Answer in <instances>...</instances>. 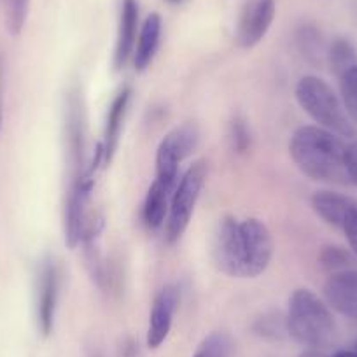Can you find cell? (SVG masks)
Masks as SVG:
<instances>
[{
  "label": "cell",
  "mask_w": 357,
  "mask_h": 357,
  "mask_svg": "<svg viewBox=\"0 0 357 357\" xmlns=\"http://www.w3.org/2000/svg\"><path fill=\"white\" fill-rule=\"evenodd\" d=\"M273 249L272 231L257 218H222L212 243L215 266L236 279H256L266 272Z\"/></svg>",
  "instance_id": "6da1fadb"
},
{
  "label": "cell",
  "mask_w": 357,
  "mask_h": 357,
  "mask_svg": "<svg viewBox=\"0 0 357 357\" xmlns=\"http://www.w3.org/2000/svg\"><path fill=\"white\" fill-rule=\"evenodd\" d=\"M289 154L301 174L312 181L336 186L350 184L347 175V144L329 130L317 125L300 126L291 137Z\"/></svg>",
  "instance_id": "7a4b0ae2"
},
{
  "label": "cell",
  "mask_w": 357,
  "mask_h": 357,
  "mask_svg": "<svg viewBox=\"0 0 357 357\" xmlns=\"http://www.w3.org/2000/svg\"><path fill=\"white\" fill-rule=\"evenodd\" d=\"M284 321L286 331L312 350L329 345L335 338L336 322L331 308L310 289L294 291Z\"/></svg>",
  "instance_id": "3957f363"
},
{
  "label": "cell",
  "mask_w": 357,
  "mask_h": 357,
  "mask_svg": "<svg viewBox=\"0 0 357 357\" xmlns=\"http://www.w3.org/2000/svg\"><path fill=\"white\" fill-rule=\"evenodd\" d=\"M294 97L300 107L317 123L342 139L356 137V126L349 118L342 97L317 75H305L294 88Z\"/></svg>",
  "instance_id": "277c9868"
},
{
  "label": "cell",
  "mask_w": 357,
  "mask_h": 357,
  "mask_svg": "<svg viewBox=\"0 0 357 357\" xmlns=\"http://www.w3.org/2000/svg\"><path fill=\"white\" fill-rule=\"evenodd\" d=\"M207 181V165L205 161H195L178 178L170 198V208L167 218V238L168 242H177L186 233L191 218L195 214L202 190Z\"/></svg>",
  "instance_id": "5b68a950"
},
{
  "label": "cell",
  "mask_w": 357,
  "mask_h": 357,
  "mask_svg": "<svg viewBox=\"0 0 357 357\" xmlns=\"http://www.w3.org/2000/svg\"><path fill=\"white\" fill-rule=\"evenodd\" d=\"M200 133L191 123L175 126L161 139L156 149V178L167 186L175 188L178 183V168L198 146Z\"/></svg>",
  "instance_id": "8992f818"
},
{
  "label": "cell",
  "mask_w": 357,
  "mask_h": 357,
  "mask_svg": "<svg viewBox=\"0 0 357 357\" xmlns=\"http://www.w3.org/2000/svg\"><path fill=\"white\" fill-rule=\"evenodd\" d=\"M58 294H60V270L53 257H44L37 266L36 277V317L43 336H50L54 328Z\"/></svg>",
  "instance_id": "52a82bcc"
},
{
  "label": "cell",
  "mask_w": 357,
  "mask_h": 357,
  "mask_svg": "<svg viewBox=\"0 0 357 357\" xmlns=\"http://www.w3.org/2000/svg\"><path fill=\"white\" fill-rule=\"evenodd\" d=\"M178 300H181V293H178V287L175 284H167L165 287H161L160 293L154 298L146 335V343L151 350L160 349L170 335Z\"/></svg>",
  "instance_id": "ba28073f"
},
{
  "label": "cell",
  "mask_w": 357,
  "mask_h": 357,
  "mask_svg": "<svg viewBox=\"0 0 357 357\" xmlns=\"http://www.w3.org/2000/svg\"><path fill=\"white\" fill-rule=\"evenodd\" d=\"M275 11V0H252L250 4H247L236 32V40L240 46L245 50L257 46L272 26Z\"/></svg>",
  "instance_id": "9c48e42d"
},
{
  "label": "cell",
  "mask_w": 357,
  "mask_h": 357,
  "mask_svg": "<svg viewBox=\"0 0 357 357\" xmlns=\"http://www.w3.org/2000/svg\"><path fill=\"white\" fill-rule=\"evenodd\" d=\"M322 293L331 310L357 321V268L331 273Z\"/></svg>",
  "instance_id": "30bf717a"
},
{
  "label": "cell",
  "mask_w": 357,
  "mask_h": 357,
  "mask_svg": "<svg viewBox=\"0 0 357 357\" xmlns=\"http://www.w3.org/2000/svg\"><path fill=\"white\" fill-rule=\"evenodd\" d=\"M84 111L77 91H72L67 100V147L68 161H70L72 177L82 174L88 161L84 160Z\"/></svg>",
  "instance_id": "8fae6325"
},
{
  "label": "cell",
  "mask_w": 357,
  "mask_h": 357,
  "mask_svg": "<svg viewBox=\"0 0 357 357\" xmlns=\"http://www.w3.org/2000/svg\"><path fill=\"white\" fill-rule=\"evenodd\" d=\"M137 32H139V2L137 0H123L121 13H119L118 40H116L114 51V65L118 70L125 67L126 61L133 56Z\"/></svg>",
  "instance_id": "7c38bea8"
},
{
  "label": "cell",
  "mask_w": 357,
  "mask_h": 357,
  "mask_svg": "<svg viewBox=\"0 0 357 357\" xmlns=\"http://www.w3.org/2000/svg\"><path fill=\"white\" fill-rule=\"evenodd\" d=\"M130 97L132 91L130 88H123L112 100L111 107L107 111V119H105L104 140H102V151H104V165H109L114 158L116 149H118L119 137H121L123 121H125L126 111H128Z\"/></svg>",
  "instance_id": "4fadbf2b"
},
{
  "label": "cell",
  "mask_w": 357,
  "mask_h": 357,
  "mask_svg": "<svg viewBox=\"0 0 357 357\" xmlns=\"http://www.w3.org/2000/svg\"><path fill=\"white\" fill-rule=\"evenodd\" d=\"M357 205L356 200L335 191H317L312 197V208L315 214L333 228L342 229L347 215Z\"/></svg>",
  "instance_id": "5bb4252c"
},
{
  "label": "cell",
  "mask_w": 357,
  "mask_h": 357,
  "mask_svg": "<svg viewBox=\"0 0 357 357\" xmlns=\"http://www.w3.org/2000/svg\"><path fill=\"white\" fill-rule=\"evenodd\" d=\"M161 30H163V22H161V16L156 15V13L147 16L146 22L140 26L135 51H133V65L139 72L146 70L153 63L161 43Z\"/></svg>",
  "instance_id": "9a60e30c"
},
{
  "label": "cell",
  "mask_w": 357,
  "mask_h": 357,
  "mask_svg": "<svg viewBox=\"0 0 357 357\" xmlns=\"http://www.w3.org/2000/svg\"><path fill=\"white\" fill-rule=\"evenodd\" d=\"M172 193H174V188L154 178L147 190L142 208V219L149 229H158L165 225L168 218V208H170Z\"/></svg>",
  "instance_id": "2e32d148"
},
{
  "label": "cell",
  "mask_w": 357,
  "mask_h": 357,
  "mask_svg": "<svg viewBox=\"0 0 357 357\" xmlns=\"http://www.w3.org/2000/svg\"><path fill=\"white\" fill-rule=\"evenodd\" d=\"M340 97L354 125H357V65L338 75Z\"/></svg>",
  "instance_id": "e0dca14e"
},
{
  "label": "cell",
  "mask_w": 357,
  "mask_h": 357,
  "mask_svg": "<svg viewBox=\"0 0 357 357\" xmlns=\"http://www.w3.org/2000/svg\"><path fill=\"white\" fill-rule=\"evenodd\" d=\"M231 349V336L225 331H214L198 345L193 357H229Z\"/></svg>",
  "instance_id": "ac0fdd59"
},
{
  "label": "cell",
  "mask_w": 357,
  "mask_h": 357,
  "mask_svg": "<svg viewBox=\"0 0 357 357\" xmlns=\"http://www.w3.org/2000/svg\"><path fill=\"white\" fill-rule=\"evenodd\" d=\"M328 58L336 75H340L342 72H345L347 68L357 65L356 50H354L352 44L345 39H336L335 43H333L331 50H329L328 53Z\"/></svg>",
  "instance_id": "d6986e66"
},
{
  "label": "cell",
  "mask_w": 357,
  "mask_h": 357,
  "mask_svg": "<svg viewBox=\"0 0 357 357\" xmlns=\"http://www.w3.org/2000/svg\"><path fill=\"white\" fill-rule=\"evenodd\" d=\"M354 256L345 250L343 247H324V250L321 252V264L331 273L343 272V270H350L354 268Z\"/></svg>",
  "instance_id": "ffe728a7"
},
{
  "label": "cell",
  "mask_w": 357,
  "mask_h": 357,
  "mask_svg": "<svg viewBox=\"0 0 357 357\" xmlns=\"http://www.w3.org/2000/svg\"><path fill=\"white\" fill-rule=\"evenodd\" d=\"M30 0H8V30L11 36H20L29 16Z\"/></svg>",
  "instance_id": "44dd1931"
},
{
  "label": "cell",
  "mask_w": 357,
  "mask_h": 357,
  "mask_svg": "<svg viewBox=\"0 0 357 357\" xmlns=\"http://www.w3.org/2000/svg\"><path fill=\"white\" fill-rule=\"evenodd\" d=\"M301 44V51H303L307 56L315 58V60H321L322 53H324V47H322V37L321 33L315 29H301L300 37H298Z\"/></svg>",
  "instance_id": "7402d4cb"
},
{
  "label": "cell",
  "mask_w": 357,
  "mask_h": 357,
  "mask_svg": "<svg viewBox=\"0 0 357 357\" xmlns=\"http://www.w3.org/2000/svg\"><path fill=\"white\" fill-rule=\"evenodd\" d=\"M231 142L236 153H245L250 147V132L247 128L245 119L236 116L231 123Z\"/></svg>",
  "instance_id": "603a6c76"
},
{
  "label": "cell",
  "mask_w": 357,
  "mask_h": 357,
  "mask_svg": "<svg viewBox=\"0 0 357 357\" xmlns=\"http://www.w3.org/2000/svg\"><path fill=\"white\" fill-rule=\"evenodd\" d=\"M342 231L345 233V238L349 242L350 250L357 257V205L347 215L345 222L342 226Z\"/></svg>",
  "instance_id": "cb8c5ba5"
},
{
  "label": "cell",
  "mask_w": 357,
  "mask_h": 357,
  "mask_svg": "<svg viewBox=\"0 0 357 357\" xmlns=\"http://www.w3.org/2000/svg\"><path fill=\"white\" fill-rule=\"evenodd\" d=\"M347 175L350 184L357 186V142L347 146Z\"/></svg>",
  "instance_id": "d4e9b609"
},
{
  "label": "cell",
  "mask_w": 357,
  "mask_h": 357,
  "mask_svg": "<svg viewBox=\"0 0 357 357\" xmlns=\"http://www.w3.org/2000/svg\"><path fill=\"white\" fill-rule=\"evenodd\" d=\"M331 357H357V352L356 350H338V352L333 354Z\"/></svg>",
  "instance_id": "484cf974"
},
{
  "label": "cell",
  "mask_w": 357,
  "mask_h": 357,
  "mask_svg": "<svg viewBox=\"0 0 357 357\" xmlns=\"http://www.w3.org/2000/svg\"><path fill=\"white\" fill-rule=\"evenodd\" d=\"M300 357H326V356L322 352H319V350H312L310 349V350H307V352L301 354Z\"/></svg>",
  "instance_id": "4316f807"
},
{
  "label": "cell",
  "mask_w": 357,
  "mask_h": 357,
  "mask_svg": "<svg viewBox=\"0 0 357 357\" xmlns=\"http://www.w3.org/2000/svg\"><path fill=\"white\" fill-rule=\"evenodd\" d=\"M89 357H102V356L98 352H91V354H89Z\"/></svg>",
  "instance_id": "83f0119b"
},
{
  "label": "cell",
  "mask_w": 357,
  "mask_h": 357,
  "mask_svg": "<svg viewBox=\"0 0 357 357\" xmlns=\"http://www.w3.org/2000/svg\"><path fill=\"white\" fill-rule=\"evenodd\" d=\"M0 128H2V109H0Z\"/></svg>",
  "instance_id": "f1b7e54d"
},
{
  "label": "cell",
  "mask_w": 357,
  "mask_h": 357,
  "mask_svg": "<svg viewBox=\"0 0 357 357\" xmlns=\"http://www.w3.org/2000/svg\"><path fill=\"white\" fill-rule=\"evenodd\" d=\"M170 2H181V0H170Z\"/></svg>",
  "instance_id": "f546056e"
},
{
  "label": "cell",
  "mask_w": 357,
  "mask_h": 357,
  "mask_svg": "<svg viewBox=\"0 0 357 357\" xmlns=\"http://www.w3.org/2000/svg\"><path fill=\"white\" fill-rule=\"evenodd\" d=\"M356 352H357V345H356Z\"/></svg>",
  "instance_id": "4dcf8cb0"
}]
</instances>
